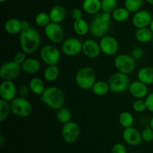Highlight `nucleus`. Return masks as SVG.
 Returning a JSON list of instances; mask_svg holds the SVG:
<instances>
[{"label":"nucleus","instance_id":"18","mask_svg":"<svg viewBox=\"0 0 153 153\" xmlns=\"http://www.w3.org/2000/svg\"><path fill=\"white\" fill-rule=\"evenodd\" d=\"M128 91L130 95L135 99H145L149 94L148 85H145L139 80L134 81L130 83Z\"/></svg>","mask_w":153,"mask_h":153},{"label":"nucleus","instance_id":"33","mask_svg":"<svg viewBox=\"0 0 153 153\" xmlns=\"http://www.w3.org/2000/svg\"><path fill=\"white\" fill-rule=\"evenodd\" d=\"M34 22L37 26L40 27V28H45L51 22L50 16H49V13L41 12L36 15Z\"/></svg>","mask_w":153,"mask_h":153},{"label":"nucleus","instance_id":"7","mask_svg":"<svg viewBox=\"0 0 153 153\" xmlns=\"http://www.w3.org/2000/svg\"><path fill=\"white\" fill-rule=\"evenodd\" d=\"M114 66L118 72L130 74L133 73L136 67V61L131 55L127 54H120L114 58Z\"/></svg>","mask_w":153,"mask_h":153},{"label":"nucleus","instance_id":"30","mask_svg":"<svg viewBox=\"0 0 153 153\" xmlns=\"http://www.w3.org/2000/svg\"><path fill=\"white\" fill-rule=\"evenodd\" d=\"M118 120H119V123L121 125V126H123L124 128H126L132 126L133 124H134V119L132 114H131V112L123 111L122 113L120 114Z\"/></svg>","mask_w":153,"mask_h":153},{"label":"nucleus","instance_id":"4","mask_svg":"<svg viewBox=\"0 0 153 153\" xmlns=\"http://www.w3.org/2000/svg\"><path fill=\"white\" fill-rule=\"evenodd\" d=\"M10 103L12 114L18 117H28L32 113V105L25 97H16Z\"/></svg>","mask_w":153,"mask_h":153},{"label":"nucleus","instance_id":"21","mask_svg":"<svg viewBox=\"0 0 153 153\" xmlns=\"http://www.w3.org/2000/svg\"><path fill=\"white\" fill-rule=\"evenodd\" d=\"M82 8L88 14H98L102 10V0H84Z\"/></svg>","mask_w":153,"mask_h":153},{"label":"nucleus","instance_id":"24","mask_svg":"<svg viewBox=\"0 0 153 153\" xmlns=\"http://www.w3.org/2000/svg\"><path fill=\"white\" fill-rule=\"evenodd\" d=\"M134 37L137 42L140 43H148L152 42L153 39V33L149 27L137 28L134 34Z\"/></svg>","mask_w":153,"mask_h":153},{"label":"nucleus","instance_id":"17","mask_svg":"<svg viewBox=\"0 0 153 153\" xmlns=\"http://www.w3.org/2000/svg\"><path fill=\"white\" fill-rule=\"evenodd\" d=\"M102 52L100 43L93 39L85 40L82 44V53L89 58H97Z\"/></svg>","mask_w":153,"mask_h":153},{"label":"nucleus","instance_id":"1","mask_svg":"<svg viewBox=\"0 0 153 153\" xmlns=\"http://www.w3.org/2000/svg\"><path fill=\"white\" fill-rule=\"evenodd\" d=\"M41 43V37L37 30L30 28L19 34L21 49L26 54H33L38 49Z\"/></svg>","mask_w":153,"mask_h":153},{"label":"nucleus","instance_id":"29","mask_svg":"<svg viewBox=\"0 0 153 153\" xmlns=\"http://www.w3.org/2000/svg\"><path fill=\"white\" fill-rule=\"evenodd\" d=\"M130 14H131V13L129 12V10L126 8L125 7H117L111 13L112 18L114 19V20L119 22L126 21L129 18Z\"/></svg>","mask_w":153,"mask_h":153},{"label":"nucleus","instance_id":"19","mask_svg":"<svg viewBox=\"0 0 153 153\" xmlns=\"http://www.w3.org/2000/svg\"><path fill=\"white\" fill-rule=\"evenodd\" d=\"M22 20L17 18H11L7 19L4 25V28L9 34H18L22 31Z\"/></svg>","mask_w":153,"mask_h":153},{"label":"nucleus","instance_id":"14","mask_svg":"<svg viewBox=\"0 0 153 153\" xmlns=\"http://www.w3.org/2000/svg\"><path fill=\"white\" fill-rule=\"evenodd\" d=\"M17 89L13 81L3 80L0 85V97L1 100L11 102L16 97Z\"/></svg>","mask_w":153,"mask_h":153},{"label":"nucleus","instance_id":"39","mask_svg":"<svg viewBox=\"0 0 153 153\" xmlns=\"http://www.w3.org/2000/svg\"><path fill=\"white\" fill-rule=\"evenodd\" d=\"M25 60H26V53L24 52L22 50L16 52L14 55V57H13V61L19 64H22V63Z\"/></svg>","mask_w":153,"mask_h":153},{"label":"nucleus","instance_id":"9","mask_svg":"<svg viewBox=\"0 0 153 153\" xmlns=\"http://www.w3.org/2000/svg\"><path fill=\"white\" fill-rule=\"evenodd\" d=\"M44 34L46 38L55 44L62 43L65 39V33L63 27L60 23L51 22L44 28Z\"/></svg>","mask_w":153,"mask_h":153},{"label":"nucleus","instance_id":"5","mask_svg":"<svg viewBox=\"0 0 153 153\" xmlns=\"http://www.w3.org/2000/svg\"><path fill=\"white\" fill-rule=\"evenodd\" d=\"M108 83L111 92L120 94L128 91L130 85V80L128 75L117 71L110 76Z\"/></svg>","mask_w":153,"mask_h":153},{"label":"nucleus","instance_id":"15","mask_svg":"<svg viewBox=\"0 0 153 153\" xmlns=\"http://www.w3.org/2000/svg\"><path fill=\"white\" fill-rule=\"evenodd\" d=\"M152 19L150 12L146 10H140L134 13L132 16V24L137 28H146L149 27Z\"/></svg>","mask_w":153,"mask_h":153},{"label":"nucleus","instance_id":"34","mask_svg":"<svg viewBox=\"0 0 153 153\" xmlns=\"http://www.w3.org/2000/svg\"><path fill=\"white\" fill-rule=\"evenodd\" d=\"M143 4V0H125L124 5L130 13H136L140 10Z\"/></svg>","mask_w":153,"mask_h":153},{"label":"nucleus","instance_id":"35","mask_svg":"<svg viewBox=\"0 0 153 153\" xmlns=\"http://www.w3.org/2000/svg\"><path fill=\"white\" fill-rule=\"evenodd\" d=\"M117 6V0H102V10L112 13Z\"/></svg>","mask_w":153,"mask_h":153},{"label":"nucleus","instance_id":"50","mask_svg":"<svg viewBox=\"0 0 153 153\" xmlns=\"http://www.w3.org/2000/svg\"><path fill=\"white\" fill-rule=\"evenodd\" d=\"M6 1H7V0H0V2L3 3V2H5Z\"/></svg>","mask_w":153,"mask_h":153},{"label":"nucleus","instance_id":"3","mask_svg":"<svg viewBox=\"0 0 153 153\" xmlns=\"http://www.w3.org/2000/svg\"><path fill=\"white\" fill-rule=\"evenodd\" d=\"M75 82L77 86L82 90L88 91L92 89L97 82L95 70L91 67H82L76 72Z\"/></svg>","mask_w":153,"mask_h":153},{"label":"nucleus","instance_id":"52","mask_svg":"<svg viewBox=\"0 0 153 153\" xmlns=\"http://www.w3.org/2000/svg\"><path fill=\"white\" fill-rule=\"evenodd\" d=\"M131 153H135V152H131Z\"/></svg>","mask_w":153,"mask_h":153},{"label":"nucleus","instance_id":"45","mask_svg":"<svg viewBox=\"0 0 153 153\" xmlns=\"http://www.w3.org/2000/svg\"><path fill=\"white\" fill-rule=\"evenodd\" d=\"M22 31H23V30H27L28 29V28H31L29 22H28L27 20H22Z\"/></svg>","mask_w":153,"mask_h":153},{"label":"nucleus","instance_id":"37","mask_svg":"<svg viewBox=\"0 0 153 153\" xmlns=\"http://www.w3.org/2000/svg\"><path fill=\"white\" fill-rule=\"evenodd\" d=\"M141 136L143 141L150 143L153 141V130L149 126L143 128V131H141Z\"/></svg>","mask_w":153,"mask_h":153},{"label":"nucleus","instance_id":"43","mask_svg":"<svg viewBox=\"0 0 153 153\" xmlns=\"http://www.w3.org/2000/svg\"><path fill=\"white\" fill-rule=\"evenodd\" d=\"M30 92H31V91H30L29 86H26V85H22L19 89V96L22 97H25V98H26V97H28Z\"/></svg>","mask_w":153,"mask_h":153},{"label":"nucleus","instance_id":"22","mask_svg":"<svg viewBox=\"0 0 153 153\" xmlns=\"http://www.w3.org/2000/svg\"><path fill=\"white\" fill-rule=\"evenodd\" d=\"M22 71L27 74H35L40 70V62L37 59L34 58H26L25 61L21 64Z\"/></svg>","mask_w":153,"mask_h":153},{"label":"nucleus","instance_id":"13","mask_svg":"<svg viewBox=\"0 0 153 153\" xmlns=\"http://www.w3.org/2000/svg\"><path fill=\"white\" fill-rule=\"evenodd\" d=\"M102 53L108 56L116 55L119 52L120 45L115 37L110 35H105L101 38L100 41Z\"/></svg>","mask_w":153,"mask_h":153},{"label":"nucleus","instance_id":"8","mask_svg":"<svg viewBox=\"0 0 153 153\" xmlns=\"http://www.w3.org/2000/svg\"><path fill=\"white\" fill-rule=\"evenodd\" d=\"M40 56L42 61L49 65H58L61 61V52L54 45H46L40 49Z\"/></svg>","mask_w":153,"mask_h":153},{"label":"nucleus","instance_id":"41","mask_svg":"<svg viewBox=\"0 0 153 153\" xmlns=\"http://www.w3.org/2000/svg\"><path fill=\"white\" fill-rule=\"evenodd\" d=\"M112 153H127V149L123 143H115L112 147Z\"/></svg>","mask_w":153,"mask_h":153},{"label":"nucleus","instance_id":"25","mask_svg":"<svg viewBox=\"0 0 153 153\" xmlns=\"http://www.w3.org/2000/svg\"><path fill=\"white\" fill-rule=\"evenodd\" d=\"M28 86H29L31 92L37 96H41L46 89L43 80L38 77H34L31 79L28 84Z\"/></svg>","mask_w":153,"mask_h":153},{"label":"nucleus","instance_id":"6","mask_svg":"<svg viewBox=\"0 0 153 153\" xmlns=\"http://www.w3.org/2000/svg\"><path fill=\"white\" fill-rule=\"evenodd\" d=\"M111 28L110 22L104 20L100 13L94 15L90 24V33L96 38H102L107 35Z\"/></svg>","mask_w":153,"mask_h":153},{"label":"nucleus","instance_id":"27","mask_svg":"<svg viewBox=\"0 0 153 153\" xmlns=\"http://www.w3.org/2000/svg\"><path fill=\"white\" fill-rule=\"evenodd\" d=\"M92 91L96 96L104 97L110 91L108 83L105 81H97L92 88Z\"/></svg>","mask_w":153,"mask_h":153},{"label":"nucleus","instance_id":"10","mask_svg":"<svg viewBox=\"0 0 153 153\" xmlns=\"http://www.w3.org/2000/svg\"><path fill=\"white\" fill-rule=\"evenodd\" d=\"M22 71L21 64H17L14 61L4 63L0 68V76L2 80L13 81L20 75Z\"/></svg>","mask_w":153,"mask_h":153},{"label":"nucleus","instance_id":"51","mask_svg":"<svg viewBox=\"0 0 153 153\" xmlns=\"http://www.w3.org/2000/svg\"><path fill=\"white\" fill-rule=\"evenodd\" d=\"M151 43H152V47H153V39H152V42H151Z\"/></svg>","mask_w":153,"mask_h":153},{"label":"nucleus","instance_id":"42","mask_svg":"<svg viewBox=\"0 0 153 153\" xmlns=\"http://www.w3.org/2000/svg\"><path fill=\"white\" fill-rule=\"evenodd\" d=\"M83 17V12L80 8H74L71 11V18L74 21L81 19Z\"/></svg>","mask_w":153,"mask_h":153},{"label":"nucleus","instance_id":"46","mask_svg":"<svg viewBox=\"0 0 153 153\" xmlns=\"http://www.w3.org/2000/svg\"><path fill=\"white\" fill-rule=\"evenodd\" d=\"M6 143H7V139H6V137L4 136L1 135V137H0V145H1V146H4V145Z\"/></svg>","mask_w":153,"mask_h":153},{"label":"nucleus","instance_id":"38","mask_svg":"<svg viewBox=\"0 0 153 153\" xmlns=\"http://www.w3.org/2000/svg\"><path fill=\"white\" fill-rule=\"evenodd\" d=\"M131 55L135 61L140 60L144 55V50L140 47H135L131 51Z\"/></svg>","mask_w":153,"mask_h":153},{"label":"nucleus","instance_id":"2","mask_svg":"<svg viewBox=\"0 0 153 153\" xmlns=\"http://www.w3.org/2000/svg\"><path fill=\"white\" fill-rule=\"evenodd\" d=\"M40 101L53 110H58L65 104V95L61 88L56 86L46 88L40 96Z\"/></svg>","mask_w":153,"mask_h":153},{"label":"nucleus","instance_id":"11","mask_svg":"<svg viewBox=\"0 0 153 153\" xmlns=\"http://www.w3.org/2000/svg\"><path fill=\"white\" fill-rule=\"evenodd\" d=\"M80 127L75 121H71L64 124L61 129V136L66 143H73L79 139L80 135Z\"/></svg>","mask_w":153,"mask_h":153},{"label":"nucleus","instance_id":"16","mask_svg":"<svg viewBox=\"0 0 153 153\" xmlns=\"http://www.w3.org/2000/svg\"><path fill=\"white\" fill-rule=\"evenodd\" d=\"M122 136L124 141L131 146H137L143 140L141 132L133 126L124 128Z\"/></svg>","mask_w":153,"mask_h":153},{"label":"nucleus","instance_id":"20","mask_svg":"<svg viewBox=\"0 0 153 153\" xmlns=\"http://www.w3.org/2000/svg\"><path fill=\"white\" fill-rule=\"evenodd\" d=\"M49 16H50L51 22L61 23L65 19L67 16V10L65 7L62 5H55L49 10Z\"/></svg>","mask_w":153,"mask_h":153},{"label":"nucleus","instance_id":"49","mask_svg":"<svg viewBox=\"0 0 153 153\" xmlns=\"http://www.w3.org/2000/svg\"><path fill=\"white\" fill-rule=\"evenodd\" d=\"M146 1H147L149 4H152V5H153V0H146Z\"/></svg>","mask_w":153,"mask_h":153},{"label":"nucleus","instance_id":"31","mask_svg":"<svg viewBox=\"0 0 153 153\" xmlns=\"http://www.w3.org/2000/svg\"><path fill=\"white\" fill-rule=\"evenodd\" d=\"M71 112L67 108L62 107L57 110L56 118L59 123L62 124H65L71 120Z\"/></svg>","mask_w":153,"mask_h":153},{"label":"nucleus","instance_id":"23","mask_svg":"<svg viewBox=\"0 0 153 153\" xmlns=\"http://www.w3.org/2000/svg\"><path fill=\"white\" fill-rule=\"evenodd\" d=\"M137 80L146 85H153V67H144L137 72Z\"/></svg>","mask_w":153,"mask_h":153},{"label":"nucleus","instance_id":"40","mask_svg":"<svg viewBox=\"0 0 153 153\" xmlns=\"http://www.w3.org/2000/svg\"><path fill=\"white\" fill-rule=\"evenodd\" d=\"M144 100L145 102H146V110L153 113V92L149 93V94L146 96Z\"/></svg>","mask_w":153,"mask_h":153},{"label":"nucleus","instance_id":"47","mask_svg":"<svg viewBox=\"0 0 153 153\" xmlns=\"http://www.w3.org/2000/svg\"><path fill=\"white\" fill-rule=\"evenodd\" d=\"M149 127L153 130V117L150 119V121H149Z\"/></svg>","mask_w":153,"mask_h":153},{"label":"nucleus","instance_id":"32","mask_svg":"<svg viewBox=\"0 0 153 153\" xmlns=\"http://www.w3.org/2000/svg\"><path fill=\"white\" fill-rule=\"evenodd\" d=\"M10 102L5 101L4 100H0V121L6 120L8 117L9 114L11 112V108H10Z\"/></svg>","mask_w":153,"mask_h":153},{"label":"nucleus","instance_id":"26","mask_svg":"<svg viewBox=\"0 0 153 153\" xmlns=\"http://www.w3.org/2000/svg\"><path fill=\"white\" fill-rule=\"evenodd\" d=\"M73 30L79 36H85L90 32V24L83 18L74 21Z\"/></svg>","mask_w":153,"mask_h":153},{"label":"nucleus","instance_id":"44","mask_svg":"<svg viewBox=\"0 0 153 153\" xmlns=\"http://www.w3.org/2000/svg\"><path fill=\"white\" fill-rule=\"evenodd\" d=\"M100 15H101L102 18L104 20L108 21V22H110L111 19V17H112L111 13H109V12L102 11V13H100Z\"/></svg>","mask_w":153,"mask_h":153},{"label":"nucleus","instance_id":"48","mask_svg":"<svg viewBox=\"0 0 153 153\" xmlns=\"http://www.w3.org/2000/svg\"><path fill=\"white\" fill-rule=\"evenodd\" d=\"M149 29H150L151 31H152V32L153 33V19H152V20L151 21L150 24H149Z\"/></svg>","mask_w":153,"mask_h":153},{"label":"nucleus","instance_id":"12","mask_svg":"<svg viewBox=\"0 0 153 153\" xmlns=\"http://www.w3.org/2000/svg\"><path fill=\"white\" fill-rule=\"evenodd\" d=\"M82 43L76 37L65 39L61 44V52L69 57H75L82 52Z\"/></svg>","mask_w":153,"mask_h":153},{"label":"nucleus","instance_id":"36","mask_svg":"<svg viewBox=\"0 0 153 153\" xmlns=\"http://www.w3.org/2000/svg\"><path fill=\"white\" fill-rule=\"evenodd\" d=\"M133 110L137 113H142L146 110V102L144 99H136L132 104Z\"/></svg>","mask_w":153,"mask_h":153},{"label":"nucleus","instance_id":"28","mask_svg":"<svg viewBox=\"0 0 153 153\" xmlns=\"http://www.w3.org/2000/svg\"><path fill=\"white\" fill-rule=\"evenodd\" d=\"M60 74V70L58 65H49L45 69L43 73V77L46 82H55L58 78Z\"/></svg>","mask_w":153,"mask_h":153}]
</instances>
